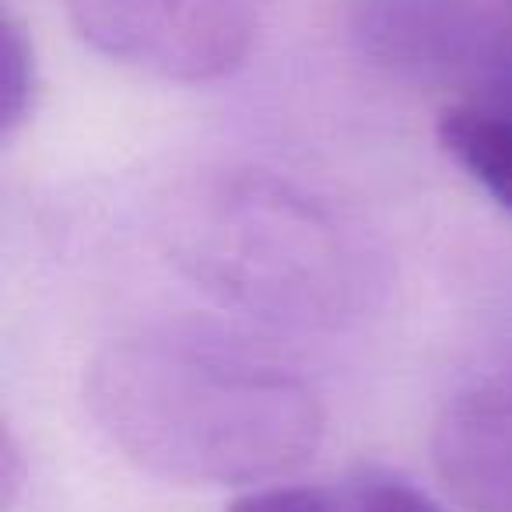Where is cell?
<instances>
[{"instance_id":"2","label":"cell","mask_w":512,"mask_h":512,"mask_svg":"<svg viewBox=\"0 0 512 512\" xmlns=\"http://www.w3.org/2000/svg\"><path fill=\"white\" fill-rule=\"evenodd\" d=\"M176 260L207 292L302 327L341 320L365 285L358 249L334 214L264 176L204 193L179 221Z\"/></svg>"},{"instance_id":"8","label":"cell","mask_w":512,"mask_h":512,"mask_svg":"<svg viewBox=\"0 0 512 512\" xmlns=\"http://www.w3.org/2000/svg\"><path fill=\"white\" fill-rule=\"evenodd\" d=\"M358 512H442V505L400 477H372L358 491Z\"/></svg>"},{"instance_id":"3","label":"cell","mask_w":512,"mask_h":512,"mask_svg":"<svg viewBox=\"0 0 512 512\" xmlns=\"http://www.w3.org/2000/svg\"><path fill=\"white\" fill-rule=\"evenodd\" d=\"M351 36L393 78L512 113V32L477 0H358Z\"/></svg>"},{"instance_id":"1","label":"cell","mask_w":512,"mask_h":512,"mask_svg":"<svg viewBox=\"0 0 512 512\" xmlns=\"http://www.w3.org/2000/svg\"><path fill=\"white\" fill-rule=\"evenodd\" d=\"M85 404L130 463L214 488L295 474L327 425L320 397L295 372L172 334L106 344L88 362Z\"/></svg>"},{"instance_id":"5","label":"cell","mask_w":512,"mask_h":512,"mask_svg":"<svg viewBox=\"0 0 512 512\" xmlns=\"http://www.w3.org/2000/svg\"><path fill=\"white\" fill-rule=\"evenodd\" d=\"M432 460L467 512H512V365L449 400L435 421Z\"/></svg>"},{"instance_id":"9","label":"cell","mask_w":512,"mask_h":512,"mask_svg":"<svg viewBox=\"0 0 512 512\" xmlns=\"http://www.w3.org/2000/svg\"><path fill=\"white\" fill-rule=\"evenodd\" d=\"M228 512H334V505L313 488L274 484V488H260L235 498Z\"/></svg>"},{"instance_id":"4","label":"cell","mask_w":512,"mask_h":512,"mask_svg":"<svg viewBox=\"0 0 512 512\" xmlns=\"http://www.w3.org/2000/svg\"><path fill=\"white\" fill-rule=\"evenodd\" d=\"M67 15L102 57L183 85L228 78L256 36V0H67Z\"/></svg>"},{"instance_id":"7","label":"cell","mask_w":512,"mask_h":512,"mask_svg":"<svg viewBox=\"0 0 512 512\" xmlns=\"http://www.w3.org/2000/svg\"><path fill=\"white\" fill-rule=\"evenodd\" d=\"M36 102V60L25 32L11 18L0 25V127L4 134L32 113Z\"/></svg>"},{"instance_id":"6","label":"cell","mask_w":512,"mask_h":512,"mask_svg":"<svg viewBox=\"0 0 512 512\" xmlns=\"http://www.w3.org/2000/svg\"><path fill=\"white\" fill-rule=\"evenodd\" d=\"M439 144L495 204L512 211V113L453 102L439 113Z\"/></svg>"}]
</instances>
